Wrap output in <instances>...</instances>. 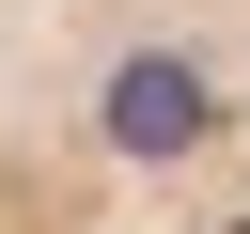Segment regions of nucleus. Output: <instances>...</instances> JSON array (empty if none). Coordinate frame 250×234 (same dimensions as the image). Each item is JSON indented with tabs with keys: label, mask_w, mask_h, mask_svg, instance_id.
Returning <instances> with one entry per match:
<instances>
[{
	"label": "nucleus",
	"mask_w": 250,
	"mask_h": 234,
	"mask_svg": "<svg viewBox=\"0 0 250 234\" xmlns=\"http://www.w3.org/2000/svg\"><path fill=\"white\" fill-rule=\"evenodd\" d=\"M0 234H250V0H0Z\"/></svg>",
	"instance_id": "f257e3e1"
}]
</instances>
